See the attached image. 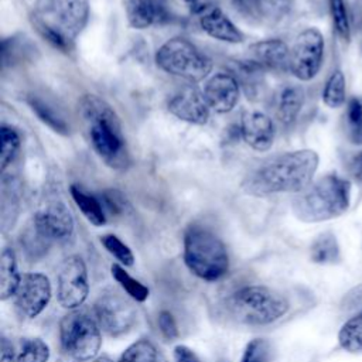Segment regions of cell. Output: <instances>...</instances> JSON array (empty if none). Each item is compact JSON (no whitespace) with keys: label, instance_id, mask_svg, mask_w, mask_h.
I'll list each match as a JSON object with an SVG mask.
<instances>
[{"label":"cell","instance_id":"1","mask_svg":"<svg viewBox=\"0 0 362 362\" xmlns=\"http://www.w3.org/2000/svg\"><path fill=\"white\" fill-rule=\"evenodd\" d=\"M318 163L320 157L314 150L286 151L253 168L245 177L242 188L246 194L255 197L279 192L298 194L313 182Z\"/></svg>","mask_w":362,"mask_h":362},{"label":"cell","instance_id":"2","mask_svg":"<svg viewBox=\"0 0 362 362\" xmlns=\"http://www.w3.org/2000/svg\"><path fill=\"white\" fill-rule=\"evenodd\" d=\"M89 20L88 0H41L33 16L38 33L55 48L69 51Z\"/></svg>","mask_w":362,"mask_h":362},{"label":"cell","instance_id":"3","mask_svg":"<svg viewBox=\"0 0 362 362\" xmlns=\"http://www.w3.org/2000/svg\"><path fill=\"white\" fill-rule=\"evenodd\" d=\"M81 106L90 143L98 156L110 167H124L127 163L126 143L115 110L95 95H86Z\"/></svg>","mask_w":362,"mask_h":362},{"label":"cell","instance_id":"4","mask_svg":"<svg viewBox=\"0 0 362 362\" xmlns=\"http://www.w3.org/2000/svg\"><path fill=\"white\" fill-rule=\"evenodd\" d=\"M351 204V182L327 174L311 182L293 199V212L303 222H322L342 215Z\"/></svg>","mask_w":362,"mask_h":362},{"label":"cell","instance_id":"5","mask_svg":"<svg viewBox=\"0 0 362 362\" xmlns=\"http://www.w3.org/2000/svg\"><path fill=\"white\" fill-rule=\"evenodd\" d=\"M182 256L188 270L205 281H218L229 270L225 243L214 232L198 225L185 230Z\"/></svg>","mask_w":362,"mask_h":362},{"label":"cell","instance_id":"6","mask_svg":"<svg viewBox=\"0 0 362 362\" xmlns=\"http://www.w3.org/2000/svg\"><path fill=\"white\" fill-rule=\"evenodd\" d=\"M287 298L266 286H245L228 298L230 317L245 325H269L287 314Z\"/></svg>","mask_w":362,"mask_h":362},{"label":"cell","instance_id":"7","mask_svg":"<svg viewBox=\"0 0 362 362\" xmlns=\"http://www.w3.org/2000/svg\"><path fill=\"white\" fill-rule=\"evenodd\" d=\"M154 59L161 71L191 83L205 79L212 71V61L198 47L182 37L167 40L158 47Z\"/></svg>","mask_w":362,"mask_h":362},{"label":"cell","instance_id":"8","mask_svg":"<svg viewBox=\"0 0 362 362\" xmlns=\"http://www.w3.org/2000/svg\"><path fill=\"white\" fill-rule=\"evenodd\" d=\"M100 327L83 310H71L59 321L62 349L76 362L93 361L102 346Z\"/></svg>","mask_w":362,"mask_h":362},{"label":"cell","instance_id":"9","mask_svg":"<svg viewBox=\"0 0 362 362\" xmlns=\"http://www.w3.org/2000/svg\"><path fill=\"white\" fill-rule=\"evenodd\" d=\"M93 314L100 329L113 338L127 334L137 320L134 305L124 296L112 288L105 290L96 298Z\"/></svg>","mask_w":362,"mask_h":362},{"label":"cell","instance_id":"10","mask_svg":"<svg viewBox=\"0 0 362 362\" xmlns=\"http://www.w3.org/2000/svg\"><path fill=\"white\" fill-rule=\"evenodd\" d=\"M324 37L320 30L310 27L297 34L288 55V71L307 82L317 76L324 61Z\"/></svg>","mask_w":362,"mask_h":362},{"label":"cell","instance_id":"11","mask_svg":"<svg viewBox=\"0 0 362 362\" xmlns=\"http://www.w3.org/2000/svg\"><path fill=\"white\" fill-rule=\"evenodd\" d=\"M89 279L85 260L71 255L59 266L57 276V300L65 310H78L88 298Z\"/></svg>","mask_w":362,"mask_h":362},{"label":"cell","instance_id":"12","mask_svg":"<svg viewBox=\"0 0 362 362\" xmlns=\"http://www.w3.org/2000/svg\"><path fill=\"white\" fill-rule=\"evenodd\" d=\"M51 297L52 287L49 279L42 273L31 272L21 276L14 301L21 314L28 318H35L47 308Z\"/></svg>","mask_w":362,"mask_h":362},{"label":"cell","instance_id":"13","mask_svg":"<svg viewBox=\"0 0 362 362\" xmlns=\"http://www.w3.org/2000/svg\"><path fill=\"white\" fill-rule=\"evenodd\" d=\"M31 222L51 243L69 239L75 226L74 216L62 201H51L44 205L34 214Z\"/></svg>","mask_w":362,"mask_h":362},{"label":"cell","instance_id":"14","mask_svg":"<svg viewBox=\"0 0 362 362\" xmlns=\"http://www.w3.org/2000/svg\"><path fill=\"white\" fill-rule=\"evenodd\" d=\"M168 110L177 119L192 124H205L209 119V106L204 92L194 85L181 88L170 99Z\"/></svg>","mask_w":362,"mask_h":362},{"label":"cell","instance_id":"15","mask_svg":"<svg viewBox=\"0 0 362 362\" xmlns=\"http://www.w3.org/2000/svg\"><path fill=\"white\" fill-rule=\"evenodd\" d=\"M290 48L279 38L263 40L252 44L246 51V62L256 69H288Z\"/></svg>","mask_w":362,"mask_h":362},{"label":"cell","instance_id":"16","mask_svg":"<svg viewBox=\"0 0 362 362\" xmlns=\"http://www.w3.org/2000/svg\"><path fill=\"white\" fill-rule=\"evenodd\" d=\"M239 83L236 78L226 72L212 75L204 88V96L209 106L216 113L230 112L239 100Z\"/></svg>","mask_w":362,"mask_h":362},{"label":"cell","instance_id":"17","mask_svg":"<svg viewBox=\"0 0 362 362\" xmlns=\"http://www.w3.org/2000/svg\"><path fill=\"white\" fill-rule=\"evenodd\" d=\"M235 10L257 25H273L290 10L291 0H230Z\"/></svg>","mask_w":362,"mask_h":362},{"label":"cell","instance_id":"18","mask_svg":"<svg viewBox=\"0 0 362 362\" xmlns=\"http://www.w3.org/2000/svg\"><path fill=\"white\" fill-rule=\"evenodd\" d=\"M274 123L263 112L249 110L240 117V136L253 150L266 151L274 141Z\"/></svg>","mask_w":362,"mask_h":362},{"label":"cell","instance_id":"19","mask_svg":"<svg viewBox=\"0 0 362 362\" xmlns=\"http://www.w3.org/2000/svg\"><path fill=\"white\" fill-rule=\"evenodd\" d=\"M201 28L212 38L223 42L239 44L245 40L242 31L229 20V17L219 7H206L199 14Z\"/></svg>","mask_w":362,"mask_h":362},{"label":"cell","instance_id":"20","mask_svg":"<svg viewBox=\"0 0 362 362\" xmlns=\"http://www.w3.org/2000/svg\"><path fill=\"white\" fill-rule=\"evenodd\" d=\"M304 90L301 86L297 85H287L279 90L274 100V112L280 123L283 124H291L303 105H304Z\"/></svg>","mask_w":362,"mask_h":362},{"label":"cell","instance_id":"21","mask_svg":"<svg viewBox=\"0 0 362 362\" xmlns=\"http://www.w3.org/2000/svg\"><path fill=\"white\" fill-rule=\"evenodd\" d=\"M21 274L17 266L16 252L10 246H4L0 255V300L6 301L14 297Z\"/></svg>","mask_w":362,"mask_h":362},{"label":"cell","instance_id":"22","mask_svg":"<svg viewBox=\"0 0 362 362\" xmlns=\"http://www.w3.org/2000/svg\"><path fill=\"white\" fill-rule=\"evenodd\" d=\"M20 208V188L18 184L13 180L7 181L4 177L1 180V205H0V216H1V230H10L18 216Z\"/></svg>","mask_w":362,"mask_h":362},{"label":"cell","instance_id":"23","mask_svg":"<svg viewBox=\"0 0 362 362\" xmlns=\"http://www.w3.org/2000/svg\"><path fill=\"white\" fill-rule=\"evenodd\" d=\"M71 197L82 215L95 226H103L106 223V212L100 199L78 185H71Z\"/></svg>","mask_w":362,"mask_h":362},{"label":"cell","instance_id":"24","mask_svg":"<svg viewBox=\"0 0 362 362\" xmlns=\"http://www.w3.org/2000/svg\"><path fill=\"white\" fill-rule=\"evenodd\" d=\"M129 24L136 30L150 27L157 18V6L153 0H122Z\"/></svg>","mask_w":362,"mask_h":362},{"label":"cell","instance_id":"25","mask_svg":"<svg viewBox=\"0 0 362 362\" xmlns=\"http://www.w3.org/2000/svg\"><path fill=\"white\" fill-rule=\"evenodd\" d=\"M310 257L317 264H334L341 259L338 240L332 232L320 233L310 246Z\"/></svg>","mask_w":362,"mask_h":362},{"label":"cell","instance_id":"26","mask_svg":"<svg viewBox=\"0 0 362 362\" xmlns=\"http://www.w3.org/2000/svg\"><path fill=\"white\" fill-rule=\"evenodd\" d=\"M341 348L351 354L362 352V313L354 314L338 332Z\"/></svg>","mask_w":362,"mask_h":362},{"label":"cell","instance_id":"27","mask_svg":"<svg viewBox=\"0 0 362 362\" xmlns=\"http://www.w3.org/2000/svg\"><path fill=\"white\" fill-rule=\"evenodd\" d=\"M110 273H112L113 279L116 280V283H119V286L123 288V291L130 298H133L134 301H139V303H143L148 298V296H150L148 287L144 286L140 280L130 276L124 270V266H122L119 263H113L110 267Z\"/></svg>","mask_w":362,"mask_h":362},{"label":"cell","instance_id":"28","mask_svg":"<svg viewBox=\"0 0 362 362\" xmlns=\"http://www.w3.org/2000/svg\"><path fill=\"white\" fill-rule=\"evenodd\" d=\"M346 99V81L341 69H335L325 81L322 89V102L329 109H338Z\"/></svg>","mask_w":362,"mask_h":362},{"label":"cell","instance_id":"29","mask_svg":"<svg viewBox=\"0 0 362 362\" xmlns=\"http://www.w3.org/2000/svg\"><path fill=\"white\" fill-rule=\"evenodd\" d=\"M30 106L33 109V112L38 116V119L45 123L49 129H52L57 133L61 134H66L69 127L65 123V120L59 116L58 112H55L48 103H45L44 100L38 99V98H31L30 99Z\"/></svg>","mask_w":362,"mask_h":362},{"label":"cell","instance_id":"30","mask_svg":"<svg viewBox=\"0 0 362 362\" xmlns=\"http://www.w3.org/2000/svg\"><path fill=\"white\" fill-rule=\"evenodd\" d=\"M49 346L41 338H24L17 354V362H48Z\"/></svg>","mask_w":362,"mask_h":362},{"label":"cell","instance_id":"31","mask_svg":"<svg viewBox=\"0 0 362 362\" xmlns=\"http://www.w3.org/2000/svg\"><path fill=\"white\" fill-rule=\"evenodd\" d=\"M117 362H157L156 346L147 338H140L122 352Z\"/></svg>","mask_w":362,"mask_h":362},{"label":"cell","instance_id":"32","mask_svg":"<svg viewBox=\"0 0 362 362\" xmlns=\"http://www.w3.org/2000/svg\"><path fill=\"white\" fill-rule=\"evenodd\" d=\"M18 147H20L18 133L13 127L3 124L0 127V171L1 173H4L7 165L13 161Z\"/></svg>","mask_w":362,"mask_h":362},{"label":"cell","instance_id":"33","mask_svg":"<svg viewBox=\"0 0 362 362\" xmlns=\"http://www.w3.org/2000/svg\"><path fill=\"white\" fill-rule=\"evenodd\" d=\"M100 243L103 247L119 262L122 266H133L134 255L132 249L116 235L106 233L100 236Z\"/></svg>","mask_w":362,"mask_h":362},{"label":"cell","instance_id":"34","mask_svg":"<svg viewBox=\"0 0 362 362\" xmlns=\"http://www.w3.org/2000/svg\"><path fill=\"white\" fill-rule=\"evenodd\" d=\"M328 7L337 34L342 40L348 41L351 37V24L345 0H328Z\"/></svg>","mask_w":362,"mask_h":362},{"label":"cell","instance_id":"35","mask_svg":"<svg viewBox=\"0 0 362 362\" xmlns=\"http://www.w3.org/2000/svg\"><path fill=\"white\" fill-rule=\"evenodd\" d=\"M346 124L351 140L362 144V99L352 98L346 106Z\"/></svg>","mask_w":362,"mask_h":362},{"label":"cell","instance_id":"36","mask_svg":"<svg viewBox=\"0 0 362 362\" xmlns=\"http://www.w3.org/2000/svg\"><path fill=\"white\" fill-rule=\"evenodd\" d=\"M272 348L264 338L252 339L240 358V362H270Z\"/></svg>","mask_w":362,"mask_h":362},{"label":"cell","instance_id":"37","mask_svg":"<svg viewBox=\"0 0 362 362\" xmlns=\"http://www.w3.org/2000/svg\"><path fill=\"white\" fill-rule=\"evenodd\" d=\"M99 199L105 208V212H109L112 215H122L129 206L126 197L116 189L103 191Z\"/></svg>","mask_w":362,"mask_h":362},{"label":"cell","instance_id":"38","mask_svg":"<svg viewBox=\"0 0 362 362\" xmlns=\"http://www.w3.org/2000/svg\"><path fill=\"white\" fill-rule=\"evenodd\" d=\"M157 322H158V329H160L161 335L167 341H175L180 337L177 321L170 311H167V310L160 311L158 317H157Z\"/></svg>","mask_w":362,"mask_h":362},{"label":"cell","instance_id":"39","mask_svg":"<svg viewBox=\"0 0 362 362\" xmlns=\"http://www.w3.org/2000/svg\"><path fill=\"white\" fill-rule=\"evenodd\" d=\"M342 308L349 313H362V283L352 287L342 298Z\"/></svg>","mask_w":362,"mask_h":362},{"label":"cell","instance_id":"40","mask_svg":"<svg viewBox=\"0 0 362 362\" xmlns=\"http://www.w3.org/2000/svg\"><path fill=\"white\" fill-rule=\"evenodd\" d=\"M174 362H199L197 354L187 345H177L173 352Z\"/></svg>","mask_w":362,"mask_h":362},{"label":"cell","instance_id":"41","mask_svg":"<svg viewBox=\"0 0 362 362\" xmlns=\"http://www.w3.org/2000/svg\"><path fill=\"white\" fill-rule=\"evenodd\" d=\"M0 362H17V356H14L11 342L4 337H1L0 341Z\"/></svg>","mask_w":362,"mask_h":362},{"label":"cell","instance_id":"42","mask_svg":"<svg viewBox=\"0 0 362 362\" xmlns=\"http://www.w3.org/2000/svg\"><path fill=\"white\" fill-rule=\"evenodd\" d=\"M351 173L356 181L362 182V150L358 151L351 160Z\"/></svg>","mask_w":362,"mask_h":362},{"label":"cell","instance_id":"43","mask_svg":"<svg viewBox=\"0 0 362 362\" xmlns=\"http://www.w3.org/2000/svg\"><path fill=\"white\" fill-rule=\"evenodd\" d=\"M187 8L194 14H201L208 7V0H182Z\"/></svg>","mask_w":362,"mask_h":362}]
</instances>
